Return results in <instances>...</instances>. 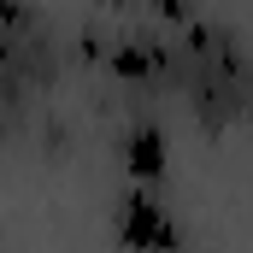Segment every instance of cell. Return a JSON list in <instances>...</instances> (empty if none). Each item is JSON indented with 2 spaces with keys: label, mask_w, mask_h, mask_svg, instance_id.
<instances>
[{
  "label": "cell",
  "mask_w": 253,
  "mask_h": 253,
  "mask_svg": "<svg viewBox=\"0 0 253 253\" xmlns=\"http://www.w3.org/2000/svg\"><path fill=\"white\" fill-rule=\"evenodd\" d=\"M112 242L124 253H183V230L171 206H159L147 189H129L112 212Z\"/></svg>",
  "instance_id": "6da1fadb"
},
{
  "label": "cell",
  "mask_w": 253,
  "mask_h": 253,
  "mask_svg": "<svg viewBox=\"0 0 253 253\" xmlns=\"http://www.w3.org/2000/svg\"><path fill=\"white\" fill-rule=\"evenodd\" d=\"M165 165H171V135L159 124H135L124 141V171L129 183H141V189H153V183H165Z\"/></svg>",
  "instance_id": "7a4b0ae2"
},
{
  "label": "cell",
  "mask_w": 253,
  "mask_h": 253,
  "mask_svg": "<svg viewBox=\"0 0 253 253\" xmlns=\"http://www.w3.org/2000/svg\"><path fill=\"white\" fill-rule=\"evenodd\" d=\"M106 65H112V77H129V83H141V77L159 65V53H147V47H112V53H106Z\"/></svg>",
  "instance_id": "3957f363"
},
{
  "label": "cell",
  "mask_w": 253,
  "mask_h": 253,
  "mask_svg": "<svg viewBox=\"0 0 253 253\" xmlns=\"http://www.w3.org/2000/svg\"><path fill=\"white\" fill-rule=\"evenodd\" d=\"M147 6H153L165 24H177V30H189V24H194V0H147Z\"/></svg>",
  "instance_id": "277c9868"
},
{
  "label": "cell",
  "mask_w": 253,
  "mask_h": 253,
  "mask_svg": "<svg viewBox=\"0 0 253 253\" xmlns=\"http://www.w3.org/2000/svg\"><path fill=\"white\" fill-rule=\"evenodd\" d=\"M12 24H24V0H0V30H12Z\"/></svg>",
  "instance_id": "5b68a950"
},
{
  "label": "cell",
  "mask_w": 253,
  "mask_h": 253,
  "mask_svg": "<svg viewBox=\"0 0 253 253\" xmlns=\"http://www.w3.org/2000/svg\"><path fill=\"white\" fill-rule=\"evenodd\" d=\"M100 6H129V0H100Z\"/></svg>",
  "instance_id": "8992f818"
}]
</instances>
